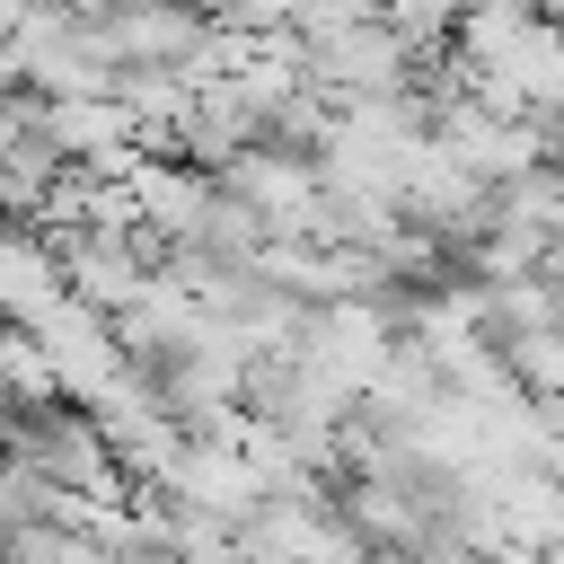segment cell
Returning <instances> with one entry per match:
<instances>
[{
  "instance_id": "1",
  "label": "cell",
  "mask_w": 564,
  "mask_h": 564,
  "mask_svg": "<svg viewBox=\"0 0 564 564\" xmlns=\"http://www.w3.org/2000/svg\"><path fill=\"white\" fill-rule=\"evenodd\" d=\"M53 256H62L70 300H88V308H106V317H123V308H141V300L159 291L150 247L132 238V220H79V229H53Z\"/></svg>"
},
{
  "instance_id": "2",
  "label": "cell",
  "mask_w": 564,
  "mask_h": 564,
  "mask_svg": "<svg viewBox=\"0 0 564 564\" xmlns=\"http://www.w3.org/2000/svg\"><path fill=\"white\" fill-rule=\"evenodd\" d=\"M0 397H9V405H44V397H62L53 352H44L35 326H0Z\"/></svg>"
}]
</instances>
